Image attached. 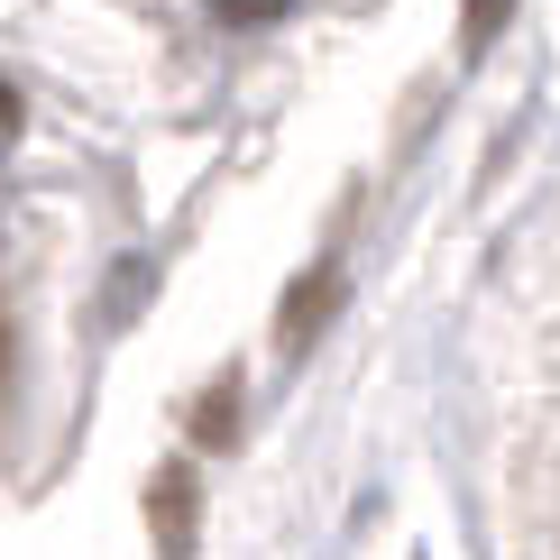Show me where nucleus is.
<instances>
[{
  "label": "nucleus",
  "instance_id": "1",
  "mask_svg": "<svg viewBox=\"0 0 560 560\" xmlns=\"http://www.w3.org/2000/svg\"><path fill=\"white\" fill-rule=\"evenodd\" d=\"M148 515H156V542H166V560L194 551V469H184V459H166V469H156Z\"/></svg>",
  "mask_w": 560,
  "mask_h": 560
},
{
  "label": "nucleus",
  "instance_id": "2",
  "mask_svg": "<svg viewBox=\"0 0 560 560\" xmlns=\"http://www.w3.org/2000/svg\"><path fill=\"white\" fill-rule=\"evenodd\" d=\"M331 303H340V267L322 258V267H313V276H303V285L285 294V313H276V340H285V349H303V340L322 331V322H331Z\"/></svg>",
  "mask_w": 560,
  "mask_h": 560
},
{
  "label": "nucleus",
  "instance_id": "3",
  "mask_svg": "<svg viewBox=\"0 0 560 560\" xmlns=\"http://www.w3.org/2000/svg\"><path fill=\"white\" fill-rule=\"evenodd\" d=\"M230 432H240V386H212V395H202V405H194V441H202V451H221V441Z\"/></svg>",
  "mask_w": 560,
  "mask_h": 560
},
{
  "label": "nucleus",
  "instance_id": "5",
  "mask_svg": "<svg viewBox=\"0 0 560 560\" xmlns=\"http://www.w3.org/2000/svg\"><path fill=\"white\" fill-rule=\"evenodd\" d=\"M285 0H221V19H240V28H258V19H276Z\"/></svg>",
  "mask_w": 560,
  "mask_h": 560
},
{
  "label": "nucleus",
  "instance_id": "4",
  "mask_svg": "<svg viewBox=\"0 0 560 560\" xmlns=\"http://www.w3.org/2000/svg\"><path fill=\"white\" fill-rule=\"evenodd\" d=\"M497 28H505V0H469V46H487Z\"/></svg>",
  "mask_w": 560,
  "mask_h": 560
},
{
  "label": "nucleus",
  "instance_id": "6",
  "mask_svg": "<svg viewBox=\"0 0 560 560\" xmlns=\"http://www.w3.org/2000/svg\"><path fill=\"white\" fill-rule=\"evenodd\" d=\"M0 138H19V92L0 83Z\"/></svg>",
  "mask_w": 560,
  "mask_h": 560
}]
</instances>
